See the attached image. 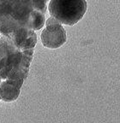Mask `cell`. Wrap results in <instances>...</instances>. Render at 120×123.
Returning a JSON list of instances; mask_svg holds the SVG:
<instances>
[{"instance_id": "1", "label": "cell", "mask_w": 120, "mask_h": 123, "mask_svg": "<svg viewBox=\"0 0 120 123\" xmlns=\"http://www.w3.org/2000/svg\"><path fill=\"white\" fill-rule=\"evenodd\" d=\"M34 49L21 51L10 38H0V77L2 80H24L28 76Z\"/></svg>"}, {"instance_id": "2", "label": "cell", "mask_w": 120, "mask_h": 123, "mask_svg": "<svg viewBox=\"0 0 120 123\" xmlns=\"http://www.w3.org/2000/svg\"><path fill=\"white\" fill-rule=\"evenodd\" d=\"M87 6L86 0H50L47 9L61 24L74 26L84 16Z\"/></svg>"}, {"instance_id": "3", "label": "cell", "mask_w": 120, "mask_h": 123, "mask_svg": "<svg viewBox=\"0 0 120 123\" xmlns=\"http://www.w3.org/2000/svg\"><path fill=\"white\" fill-rule=\"evenodd\" d=\"M20 50L34 49L37 44V34L33 29L18 25L7 35Z\"/></svg>"}, {"instance_id": "4", "label": "cell", "mask_w": 120, "mask_h": 123, "mask_svg": "<svg viewBox=\"0 0 120 123\" xmlns=\"http://www.w3.org/2000/svg\"><path fill=\"white\" fill-rule=\"evenodd\" d=\"M42 44L49 49H58L64 45L67 39L66 31L62 24L47 26L40 34Z\"/></svg>"}, {"instance_id": "5", "label": "cell", "mask_w": 120, "mask_h": 123, "mask_svg": "<svg viewBox=\"0 0 120 123\" xmlns=\"http://www.w3.org/2000/svg\"><path fill=\"white\" fill-rule=\"evenodd\" d=\"M24 80H3L0 84L1 100L10 103L16 101L21 92Z\"/></svg>"}, {"instance_id": "6", "label": "cell", "mask_w": 120, "mask_h": 123, "mask_svg": "<svg viewBox=\"0 0 120 123\" xmlns=\"http://www.w3.org/2000/svg\"><path fill=\"white\" fill-rule=\"evenodd\" d=\"M46 26H51V25H56V24H61L59 21L58 19H56L53 16H51L48 19L46 20V22H45Z\"/></svg>"}, {"instance_id": "7", "label": "cell", "mask_w": 120, "mask_h": 123, "mask_svg": "<svg viewBox=\"0 0 120 123\" xmlns=\"http://www.w3.org/2000/svg\"><path fill=\"white\" fill-rule=\"evenodd\" d=\"M2 81H3L2 78H1V77H0V84H1V82H2Z\"/></svg>"}, {"instance_id": "8", "label": "cell", "mask_w": 120, "mask_h": 123, "mask_svg": "<svg viewBox=\"0 0 120 123\" xmlns=\"http://www.w3.org/2000/svg\"><path fill=\"white\" fill-rule=\"evenodd\" d=\"M0 100H1V97H0Z\"/></svg>"}]
</instances>
